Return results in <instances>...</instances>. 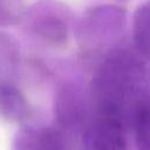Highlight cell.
<instances>
[{
    "label": "cell",
    "instance_id": "277c9868",
    "mask_svg": "<svg viewBox=\"0 0 150 150\" xmlns=\"http://www.w3.org/2000/svg\"><path fill=\"white\" fill-rule=\"evenodd\" d=\"M132 127L138 150H150V96L136 100L132 109Z\"/></svg>",
    "mask_w": 150,
    "mask_h": 150
},
{
    "label": "cell",
    "instance_id": "8992f818",
    "mask_svg": "<svg viewBox=\"0 0 150 150\" xmlns=\"http://www.w3.org/2000/svg\"><path fill=\"white\" fill-rule=\"evenodd\" d=\"M41 33L45 34L48 39L60 41L66 36V29L57 19H47L41 25Z\"/></svg>",
    "mask_w": 150,
    "mask_h": 150
},
{
    "label": "cell",
    "instance_id": "7a4b0ae2",
    "mask_svg": "<svg viewBox=\"0 0 150 150\" xmlns=\"http://www.w3.org/2000/svg\"><path fill=\"white\" fill-rule=\"evenodd\" d=\"M13 150H70L66 135L52 127L25 128L13 143Z\"/></svg>",
    "mask_w": 150,
    "mask_h": 150
},
{
    "label": "cell",
    "instance_id": "3957f363",
    "mask_svg": "<svg viewBox=\"0 0 150 150\" xmlns=\"http://www.w3.org/2000/svg\"><path fill=\"white\" fill-rule=\"evenodd\" d=\"M29 114L28 103L15 87L0 86V115L9 122H22Z\"/></svg>",
    "mask_w": 150,
    "mask_h": 150
},
{
    "label": "cell",
    "instance_id": "6da1fadb",
    "mask_svg": "<svg viewBox=\"0 0 150 150\" xmlns=\"http://www.w3.org/2000/svg\"><path fill=\"white\" fill-rule=\"evenodd\" d=\"M83 150H125L127 139L120 112L103 110L83 134Z\"/></svg>",
    "mask_w": 150,
    "mask_h": 150
},
{
    "label": "cell",
    "instance_id": "5b68a950",
    "mask_svg": "<svg viewBox=\"0 0 150 150\" xmlns=\"http://www.w3.org/2000/svg\"><path fill=\"white\" fill-rule=\"evenodd\" d=\"M132 36L136 48L150 59V0L141 5L134 14Z\"/></svg>",
    "mask_w": 150,
    "mask_h": 150
}]
</instances>
